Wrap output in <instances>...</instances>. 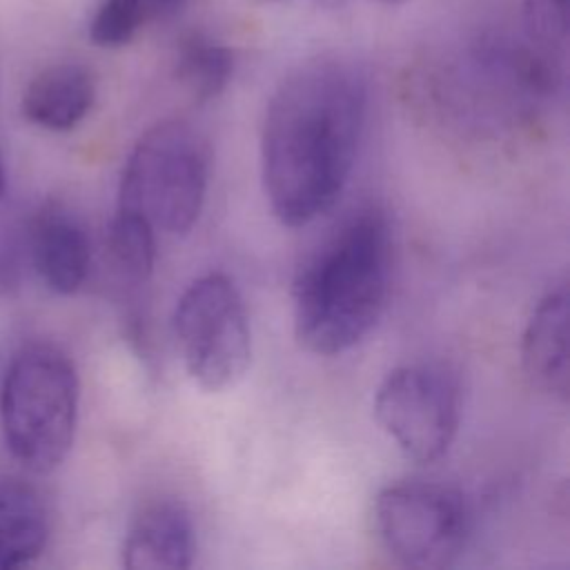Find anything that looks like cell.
Wrapping results in <instances>:
<instances>
[{"instance_id":"obj_13","label":"cell","mask_w":570,"mask_h":570,"mask_svg":"<svg viewBox=\"0 0 570 570\" xmlns=\"http://www.w3.org/2000/svg\"><path fill=\"white\" fill-rule=\"evenodd\" d=\"M174 71L196 100H212L227 87L234 73V53L209 33L191 31L178 42Z\"/></svg>"},{"instance_id":"obj_5","label":"cell","mask_w":570,"mask_h":570,"mask_svg":"<svg viewBox=\"0 0 570 570\" xmlns=\"http://www.w3.org/2000/svg\"><path fill=\"white\" fill-rule=\"evenodd\" d=\"M176 347L187 374L207 392L234 387L252 361V330L243 296L220 272L196 278L171 316Z\"/></svg>"},{"instance_id":"obj_8","label":"cell","mask_w":570,"mask_h":570,"mask_svg":"<svg viewBox=\"0 0 570 570\" xmlns=\"http://www.w3.org/2000/svg\"><path fill=\"white\" fill-rule=\"evenodd\" d=\"M29 254L40 281L56 294H73L82 287L91 245L85 225L62 203H45L29 223Z\"/></svg>"},{"instance_id":"obj_19","label":"cell","mask_w":570,"mask_h":570,"mask_svg":"<svg viewBox=\"0 0 570 570\" xmlns=\"http://www.w3.org/2000/svg\"><path fill=\"white\" fill-rule=\"evenodd\" d=\"M563 2H568V0H563Z\"/></svg>"},{"instance_id":"obj_18","label":"cell","mask_w":570,"mask_h":570,"mask_svg":"<svg viewBox=\"0 0 570 570\" xmlns=\"http://www.w3.org/2000/svg\"><path fill=\"white\" fill-rule=\"evenodd\" d=\"M379 2H385V4H396V2H403V0H379Z\"/></svg>"},{"instance_id":"obj_3","label":"cell","mask_w":570,"mask_h":570,"mask_svg":"<svg viewBox=\"0 0 570 570\" xmlns=\"http://www.w3.org/2000/svg\"><path fill=\"white\" fill-rule=\"evenodd\" d=\"M78 399V374L67 352L53 343L20 347L0 387V425L11 456L36 474L56 470L76 436Z\"/></svg>"},{"instance_id":"obj_9","label":"cell","mask_w":570,"mask_h":570,"mask_svg":"<svg viewBox=\"0 0 570 570\" xmlns=\"http://www.w3.org/2000/svg\"><path fill=\"white\" fill-rule=\"evenodd\" d=\"M196 557L191 514L176 501H154L131 521L122 543V566L129 570H180Z\"/></svg>"},{"instance_id":"obj_11","label":"cell","mask_w":570,"mask_h":570,"mask_svg":"<svg viewBox=\"0 0 570 570\" xmlns=\"http://www.w3.org/2000/svg\"><path fill=\"white\" fill-rule=\"evenodd\" d=\"M96 100L94 73L80 62H56L38 71L22 94V114L36 127L69 131Z\"/></svg>"},{"instance_id":"obj_2","label":"cell","mask_w":570,"mask_h":570,"mask_svg":"<svg viewBox=\"0 0 570 570\" xmlns=\"http://www.w3.org/2000/svg\"><path fill=\"white\" fill-rule=\"evenodd\" d=\"M392 276L387 218L370 207L347 218L298 269L292 287L296 341L336 356L358 345L381 321Z\"/></svg>"},{"instance_id":"obj_16","label":"cell","mask_w":570,"mask_h":570,"mask_svg":"<svg viewBox=\"0 0 570 570\" xmlns=\"http://www.w3.org/2000/svg\"><path fill=\"white\" fill-rule=\"evenodd\" d=\"M151 2V11L160 13V16H171L176 13L187 0H149Z\"/></svg>"},{"instance_id":"obj_7","label":"cell","mask_w":570,"mask_h":570,"mask_svg":"<svg viewBox=\"0 0 570 570\" xmlns=\"http://www.w3.org/2000/svg\"><path fill=\"white\" fill-rule=\"evenodd\" d=\"M374 416L407 459L434 463L445 456L459 432V385L439 365H399L376 387Z\"/></svg>"},{"instance_id":"obj_15","label":"cell","mask_w":570,"mask_h":570,"mask_svg":"<svg viewBox=\"0 0 570 570\" xmlns=\"http://www.w3.org/2000/svg\"><path fill=\"white\" fill-rule=\"evenodd\" d=\"M149 0H102L89 22V38L98 47H122L140 31Z\"/></svg>"},{"instance_id":"obj_4","label":"cell","mask_w":570,"mask_h":570,"mask_svg":"<svg viewBox=\"0 0 570 570\" xmlns=\"http://www.w3.org/2000/svg\"><path fill=\"white\" fill-rule=\"evenodd\" d=\"M207 180V140L189 122L163 120L131 147L116 209L140 216L154 232L183 236L200 216Z\"/></svg>"},{"instance_id":"obj_14","label":"cell","mask_w":570,"mask_h":570,"mask_svg":"<svg viewBox=\"0 0 570 570\" xmlns=\"http://www.w3.org/2000/svg\"><path fill=\"white\" fill-rule=\"evenodd\" d=\"M109 258L114 272L129 287H145L156 263V232L131 212L116 209L109 227Z\"/></svg>"},{"instance_id":"obj_12","label":"cell","mask_w":570,"mask_h":570,"mask_svg":"<svg viewBox=\"0 0 570 570\" xmlns=\"http://www.w3.org/2000/svg\"><path fill=\"white\" fill-rule=\"evenodd\" d=\"M47 539L49 514L38 490L18 479H0V570L31 563Z\"/></svg>"},{"instance_id":"obj_1","label":"cell","mask_w":570,"mask_h":570,"mask_svg":"<svg viewBox=\"0 0 570 570\" xmlns=\"http://www.w3.org/2000/svg\"><path fill=\"white\" fill-rule=\"evenodd\" d=\"M367 102L365 73L338 56L309 58L278 82L261 129V176L283 225L303 227L336 205L358 156Z\"/></svg>"},{"instance_id":"obj_17","label":"cell","mask_w":570,"mask_h":570,"mask_svg":"<svg viewBox=\"0 0 570 570\" xmlns=\"http://www.w3.org/2000/svg\"><path fill=\"white\" fill-rule=\"evenodd\" d=\"M7 189V171H4V163H2V154H0V198L4 196Z\"/></svg>"},{"instance_id":"obj_6","label":"cell","mask_w":570,"mask_h":570,"mask_svg":"<svg viewBox=\"0 0 570 570\" xmlns=\"http://www.w3.org/2000/svg\"><path fill=\"white\" fill-rule=\"evenodd\" d=\"M374 530L383 548L407 568L452 566L470 537L465 497L436 481H399L374 499Z\"/></svg>"},{"instance_id":"obj_10","label":"cell","mask_w":570,"mask_h":570,"mask_svg":"<svg viewBox=\"0 0 570 570\" xmlns=\"http://www.w3.org/2000/svg\"><path fill=\"white\" fill-rule=\"evenodd\" d=\"M521 363L534 387L566 401L568 396V287L548 289L534 305L523 336Z\"/></svg>"}]
</instances>
